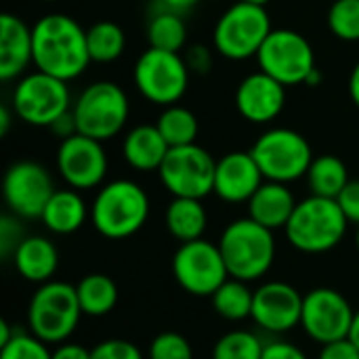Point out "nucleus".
<instances>
[{"label": "nucleus", "instance_id": "1", "mask_svg": "<svg viewBox=\"0 0 359 359\" xmlns=\"http://www.w3.org/2000/svg\"><path fill=\"white\" fill-rule=\"evenodd\" d=\"M34 67L59 80H76L90 63L86 29L63 13H48L32 27Z\"/></svg>", "mask_w": 359, "mask_h": 359}, {"label": "nucleus", "instance_id": "2", "mask_svg": "<svg viewBox=\"0 0 359 359\" xmlns=\"http://www.w3.org/2000/svg\"><path fill=\"white\" fill-rule=\"evenodd\" d=\"M149 217V198L145 189L128 179L105 183L93 204L90 223L107 240H126L141 231Z\"/></svg>", "mask_w": 359, "mask_h": 359}, {"label": "nucleus", "instance_id": "3", "mask_svg": "<svg viewBox=\"0 0 359 359\" xmlns=\"http://www.w3.org/2000/svg\"><path fill=\"white\" fill-rule=\"evenodd\" d=\"M347 217L337 200L309 196L297 202V208L286 223L290 246L305 255H324L334 250L347 233Z\"/></svg>", "mask_w": 359, "mask_h": 359}, {"label": "nucleus", "instance_id": "4", "mask_svg": "<svg viewBox=\"0 0 359 359\" xmlns=\"http://www.w3.org/2000/svg\"><path fill=\"white\" fill-rule=\"evenodd\" d=\"M219 248L225 259L229 278L248 284L265 278L276 261L273 231L250 217L231 221L221 233Z\"/></svg>", "mask_w": 359, "mask_h": 359}, {"label": "nucleus", "instance_id": "5", "mask_svg": "<svg viewBox=\"0 0 359 359\" xmlns=\"http://www.w3.org/2000/svg\"><path fill=\"white\" fill-rule=\"evenodd\" d=\"M82 316L76 286L50 280L40 284L29 299L27 328L46 345H61L76 332Z\"/></svg>", "mask_w": 359, "mask_h": 359}, {"label": "nucleus", "instance_id": "6", "mask_svg": "<svg viewBox=\"0 0 359 359\" xmlns=\"http://www.w3.org/2000/svg\"><path fill=\"white\" fill-rule=\"evenodd\" d=\"M72 114L80 135L107 141L124 128L130 105L122 86L109 80H99L88 84L76 97Z\"/></svg>", "mask_w": 359, "mask_h": 359}, {"label": "nucleus", "instance_id": "7", "mask_svg": "<svg viewBox=\"0 0 359 359\" xmlns=\"http://www.w3.org/2000/svg\"><path fill=\"white\" fill-rule=\"evenodd\" d=\"M271 32L273 27L265 6L238 0L219 17L212 32V42L219 55L231 61H244L259 55Z\"/></svg>", "mask_w": 359, "mask_h": 359}, {"label": "nucleus", "instance_id": "8", "mask_svg": "<svg viewBox=\"0 0 359 359\" xmlns=\"http://www.w3.org/2000/svg\"><path fill=\"white\" fill-rule=\"evenodd\" d=\"M265 181L292 183L307 177L313 162L309 141L292 128H269L250 147Z\"/></svg>", "mask_w": 359, "mask_h": 359}, {"label": "nucleus", "instance_id": "9", "mask_svg": "<svg viewBox=\"0 0 359 359\" xmlns=\"http://www.w3.org/2000/svg\"><path fill=\"white\" fill-rule=\"evenodd\" d=\"M135 86L151 103L168 107L181 101L189 86V65L172 50L149 46L135 63Z\"/></svg>", "mask_w": 359, "mask_h": 359}, {"label": "nucleus", "instance_id": "10", "mask_svg": "<svg viewBox=\"0 0 359 359\" xmlns=\"http://www.w3.org/2000/svg\"><path fill=\"white\" fill-rule=\"evenodd\" d=\"M72 105L67 82L38 69L21 76L13 90V111L29 126L50 128Z\"/></svg>", "mask_w": 359, "mask_h": 359}, {"label": "nucleus", "instance_id": "11", "mask_svg": "<svg viewBox=\"0 0 359 359\" xmlns=\"http://www.w3.org/2000/svg\"><path fill=\"white\" fill-rule=\"evenodd\" d=\"M217 160L200 145L170 147L162 166L158 168L160 181L172 198L204 200L215 194Z\"/></svg>", "mask_w": 359, "mask_h": 359}, {"label": "nucleus", "instance_id": "12", "mask_svg": "<svg viewBox=\"0 0 359 359\" xmlns=\"http://www.w3.org/2000/svg\"><path fill=\"white\" fill-rule=\"evenodd\" d=\"M172 276L177 284L194 297H212L229 280L219 244L204 238L183 242L177 248L172 257Z\"/></svg>", "mask_w": 359, "mask_h": 359}, {"label": "nucleus", "instance_id": "13", "mask_svg": "<svg viewBox=\"0 0 359 359\" xmlns=\"http://www.w3.org/2000/svg\"><path fill=\"white\" fill-rule=\"evenodd\" d=\"M261 72L269 74L286 88L305 84L316 69V53L309 40L294 29H273L257 55Z\"/></svg>", "mask_w": 359, "mask_h": 359}, {"label": "nucleus", "instance_id": "14", "mask_svg": "<svg viewBox=\"0 0 359 359\" xmlns=\"http://www.w3.org/2000/svg\"><path fill=\"white\" fill-rule=\"evenodd\" d=\"M353 318L351 303L334 288H313L303 299L301 328L318 345L349 339Z\"/></svg>", "mask_w": 359, "mask_h": 359}, {"label": "nucleus", "instance_id": "15", "mask_svg": "<svg viewBox=\"0 0 359 359\" xmlns=\"http://www.w3.org/2000/svg\"><path fill=\"white\" fill-rule=\"evenodd\" d=\"M48 170L32 160L15 162L2 181V196L8 210L19 219H40L46 202L55 194Z\"/></svg>", "mask_w": 359, "mask_h": 359}, {"label": "nucleus", "instance_id": "16", "mask_svg": "<svg viewBox=\"0 0 359 359\" xmlns=\"http://www.w3.org/2000/svg\"><path fill=\"white\" fill-rule=\"evenodd\" d=\"M101 143L103 141L80 133L61 139L57 149V170L72 189L86 191L99 187L105 181L107 154Z\"/></svg>", "mask_w": 359, "mask_h": 359}, {"label": "nucleus", "instance_id": "17", "mask_svg": "<svg viewBox=\"0 0 359 359\" xmlns=\"http://www.w3.org/2000/svg\"><path fill=\"white\" fill-rule=\"evenodd\" d=\"M303 294L288 282L271 280L255 290L252 322L269 334H286L301 326Z\"/></svg>", "mask_w": 359, "mask_h": 359}, {"label": "nucleus", "instance_id": "18", "mask_svg": "<svg viewBox=\"0 0 359 359\" xmlns=\"http://www.w3.org/2000/svg\"><path fill=\"white\" fill-rule=\"evenodd\" d=\"M286 105V86L265 72L248 74L236 88V107L252 124L273 122Z\"/></svg>", "mask_w": 359, "mask_h": 359}, {"label": "nucleus", "instance_id": "19", "mask_svg": "<svg viewBox=\"0 0 359 359\" xmlns=\"http://www.w3.org/2000/svg\"><path fill=\"white\" fill-rule=\"evenodd\" d=\"M265 183V177L250 151H231L217 160L215 194L227 204L248 202Z\"/></svg>", "mask_w": 359, "mask_h": 359}, {"label": "nucleus", "instance_id": "20", "mask_svg": "<svg viewBox=\"0 0 359 359\" xmlns=\"http://www.w3.org/2000/svg\"><path fill=\"white\" fill-rule=\"evenodd\" d=\"M29 63H34L32 27L21 17L4 13L0 17V80L23 76Z\"/></svg>", "mask_w": 359, "mask_h": 359}, {"label": "nucleus", "instance_id": "21", "mask_svg": "<svg viewBox=\"0 0 359 359\" xmlns=\"http://www.w3.org/2000/svg\"><path fill=\"white\" fill-rule=\"evenodd\" d=\"M13 265L25 282L40 286L53 280L59 267V252L48 238L27 236L15 248Z\"/></svg>", "mask_w": 359, "mask_h": 359}, {"label": "nucleus", "instance_id": "22", "mask_svg": "<svg viewBox=\"0 0 359 359\" xmlns=\"http://www.w3.org/2000/svg\"><path fill=\"white\" fill-rule=\"evenodd\" d=\"M246 204L248 217L271 231L284 229L297 208V200L288 185L276 181H265Z\"/></svg>", "mask_w": 359, "mask_h": 359}, {"label": "nucleus", "instance_id": "23", "mask_svg": "<svg viewBox=\"0 0 359 359\" xmlns=\"http://www.w3.org/2000/svg\"><path fill=\"white\" fill-rule=\"evenodd\" d=\"M168 143L164 141L162 133L154 124H141L128 130L122 143L124 160L130 168L139 172H151L158 170L168 154Z\"/></svg>", "mask_w": 359, "mask_h": 359}, {"label": "nucleus", "instance_id": "24", "mask_svg": "<svg viewBox=\"0 0 359 359\" xmlns=\"http://www.w3.org/2000/svg\"><path fill=\"white\" fill-rule=\"evenodd\" d=\"M90 219V208L78 189H57L42 210V225L57 236L76 233L84 221Z\"/></svg>", "mask_w": 359, "mask_h": 359}, {"label": "nucleus", "instance_id": "25", "mask_svg": "<svg viewBox=\"0 0 359 359\" xmlns=\"http://www.w3.org/2000/svg\"><path fill=\"white\" fill-rule=\"evenodd\" d=\"M166 229L175 240L194 242L200 240L208 225V215L202 200L196 198H172L164 212Z\"/></svg>", "mask_w": 359, "mask_h": 359}, {"label": "nucleus", "instance_id": "26", "mask_svg": "<svg viewBox=\"0 0 359 359\" xmlns=\"http://www.w3.org/2000/svg\"><path fill=\"white\" fill-rule=\"evenodd\" d=\"M78 301L84 316L103 318L118 305V284L105 273H88L76 284Z\"/></svg>", "mask_w": 359, "mask_h": 359}, {"label": "nucleus", "instance_id": "27", "mask_svg": "<svg viewBox=\"0 0 359 359\" xmlns=\"http://www.w3.org/2000/svg\"><path fill=\"white\" fill-rule=\"evenodd\" d=\"M349 181L351 179H349L347 166L337 156L313 158V162H311V166L307 170V183H309L311 196H322V198L337 200Z\"/></svg>", "mask_w": 359, "mask_h": 359}, {"label": "nucleus", "instance_id": "28", "mask_svg": "<svg viewBox=\"0 0 359 359\" xmlns=\"http://www.w3.org/2000/svg\"><path fill=\"white\" fill-rule=\"evenodd\" d=\"M212 309L229 320V322H242L252 316V301H255V290H250L248 282L229 278L212 297Z\"/></svg>", "mask_w": 359, "mask_h": 359}, {"label": "nucleus", "instance_id": "29", "mask_svg": "<svg viewBox=\"0 0 359 359\" xmlns=\"http://www.w3.org/2000/svg\"><path fill=\"white\" fill-rule=\"evenodd\" d=\"M86 44L90 61L97 63H111L116 61L126 48L124 29L114 21H97L86 29Z\"/></svg>", "mask_w": 359, "mask_h": 359}, {"label": "nucleus", "instance_id": "30", "mask_svg": "<svg viewBox=\"0 0 359 359\" xmlns=\"http://www.w3.org/2000/svg\"><path fill=\"white\" fill-rule=\"evenodd\" d=\"M156 126L162 133L168 147H181V145L196 143V137H198V130H200L196 114L191 109H187V107L177 105V103L164 107V111L160 114Z\"/></svg>", "mask_w": 359, "mask_h": 359}, {"label": "nucleus", "instance_id": "31", "mask_svg": "<svg viewBox=\"0 0 359 359\" xmlns=\"http://www.w3.org/2000/svg\"><path fill=\"white\" fill-rule=\"evenodd\" d=\"M147 40L149 46L181 53V48L187 42V25L181 17V13L162 8L147 25Z\"/></svg>", "mask_w": 359, "mask_h": 359}, {"label": "nucleus", "instance_id": "32", "mask_svg": "<svg viewBox=\"0 0 359 359\" xmlns=\"http://www.w3.org/2000/svg\"><path fill=\"white\" fill-rule=\"evenodd\" d=\"M265 343L259 334L250 330H231L215 343L212 359H261Z\"/></svg>", "mask_w": 359, "mask_h": 359}, {"label": "nucleus", "instance_id": "33", "mask_svg": "<svg viewBox=\"0 0 359 359\" xmlns=\"http://www.w3.org/2000/svg\"><path fill=\"white\" fill-rule=\"evenodd\" d=\"M328 27L330 32L345 40H359V0H334L328 11Z\"/></svg>", "mask_w": 359, "mask_h": 359}, {"label": "nucleus", "instance_id": "34", "mask_svg": "<svg viewBox=\"0 0 359 359\" xmlns=\"http://www.w3.org/2000/svg\"><path fill=\"white\" fill-rule=\"evenodd\" d=\"M0 359H53V351L32 332L19 330L6 345L0 347Z\"/></svg>", "mask_w": 359, "mask_h": 359}, {"label": "nucleus", "instance_id": "35", "mask_svg": "<svg viewBox=\"0 0 359 359\" xmlns=\"http://www.w3.org/2000/svg\"><path fill=\"white\" fill-rule=\"evenodd\" d=\"M149 359H194V349L189 341L179 334V332H160L151 343H149Z\"/></svg>", "mask_w": 359, "mask_h": 359}, {"label": "nucleus", "instance_id": "36", "mask_svg": "<svg viewBox=\"0 0 359 359\" xmlns=\"http://www.w3.org/2000/svg\"><path fill=\"white\" fill-rule=\"evenodd\" d=\"M90 359H145L141 349L124 339H107L90 349Z\"/></svg>", "mask_w": 359, "mask_h": 359}, {"label": "nucleus", "instance_id": "37", "mask_svg": "<svg viewBox=\"0 0 359 359\" xmlns=\"http://www.w3.org/2000/svg\"><path fill=\"white\" fill-rule=\"evenodd\" d=\"M21 240H23V236H21L19 223L13 217H2V221H0V255H2V259L13 257V252Z\"/></svg>", "mask_w": 359, "mask_h": 359}, {"label": "nucleus", "instance_id": "38", "mask_svg": "<svg viewBox=\"0 0 359 359\" xmlns=\"http://www.w3.org/2000/svg\"><path fill=\"white\" fill-rule=\"evenodd\" d=\"M337 202L343 208L347 221L359 225V179H353L345 185V189L341 191Z\"/></svg>", "mask_w": 359, "mask_h": 359}, {"label": "nucleus", "instance_id": "39", "mask_svg": "<svg viewBox=\"0 0 359 359\" xmlns=\"http://www.w3.org/2000/svg\"><path fill=\"white\" fill-rule=\"evenodd\" d=\"M318 359H359V349L351 339H341V341L322 345Z\"/></svg>", "mask_w": 359, "mask_h": 359}, {"label": "nucleus", "instance_id": "40", "mask_svg": "<svg viewBox=\"0 0 359 359\" xmlns=\"http://www.w3.org/2000/svg\"><path fill=\"white\" fill-rule=\"evenodd\" d=\"M261 359H309L307 353L297 347L294 343H286V341H273L265 345L263 358Z\"/></svg>", "mask_w": 359, "mask_h": 359}, {"label": "nucleus", "instance_id": "41", "mask_svg": "<svg viewBox=\"0 0 359 359\" xmlns=\"http://www.w3.org/2000/svg\"><path fill=\"white\" fill-rule=\"evenodd\" d=\"M185 61L189 65V72H198V74H206L212 65V57L210 50L206 46H191L185 55Z\"/></svg>", "mask_w": 359, "mask_h": 359}, {"label": "nucleus", "instance_id": "42", "mask_svg": "<svg viewBox=\"0 0 359 359\" xmlns=\"http://www.w3.org/2000/svg\"><path fill=\"white\" fill-rule=\"evenodd\" d=\"M53 359H90V351L78 343H61L53 349Z\"/></svg>", "mask_w": 359, "mask_h": 359}, {"label": "nucleus", "instance_id": "43", "mask_svg": "<svg viewBox=\"0 0 359 359\" xmlns=\"http://www.w3.org/2000/svg\"><path fill=\"white\" fill-rule=\"evenodd\" d=\"M50 130H53L55 135H59L61 139H67V137L76 135V133H78V126H76V120H74L72 109H69L67 114H63V116L50 126Z\"/></svg>", "mask_w": 359, "mask_h": 359}, {"label": "nucleus", "instance_id": "44", "mask_svg": "<svg viewBox=\"0 0 359 359\" xmlns=\"http://www.w3.org/2000/svg\"><path fill=\"white\" fill-rule=\"evenodd\" d=\"M200 0H160V4L166 8V11H175V13H183V11H189L198 4Z\"/></svg>", "mask_w": 359, "mask_h": 359}, {"label": "nucleus", "instance_id": "45", "mask_svg": "<svg viewBox=\"0 0 359 359\" xmlns=\"http://www.w3.org/2000/svg\"><path fill=\"white\" fill-rule=\"evenodd\" d=\"M349 95H351V101L359 107V61L349 76Z\"/></svg>", "mask_w": 359, "mask_h": 359}, {"label": "nucleus", "instance_id": "46", "mask_svg": "<svg viewBox=\"0 0 359 359\" xmlns=\"http://www.w3.org/2000/svg\"><path fill=\"white\" fill-rule=\"evenodd\" d=\"M17 332H19V330H15V326H11L8 322H4V320H2V322H0V347H2V345H6V343H8Z\"/></svg>", "mask_w": 359, "mask_h": 359}, {"label": "nucleus", "instance_id": "47", "mask_svg": "<svg viewBox=\"0 0 359 359\" xmlns=\"http://www.w3.org/2000/svg\"><path fill=\"white\" fill-rule=\"evenodd\" d=\"M8 124H11V111H8L6 105H2V107H0V137H6Z\"/></svg>", "mask_w": 359, "mask_h": 359}, {"label": "nucleus", "instance_id": "48", "mask_svg": "<svg viewBox=\"0 0 359 359\" xmlns=\"http://www.w3.org/2000/svg\"><path fill=\"white\" fill-rule=\"evenodd\" d=\"M349 339L358 345L359 349V309L355 311V318H353V326H351V332H349Z\"/></svg>", "mask_w": 359, "mask_h": 359}, {"label": "nucleus", "instance_id": "49", "mask_svg": "<svg viewBox=\"0 0 359 359\" xmlns=\"http://www.w3.org/2000/svg\"><path fill=\"white\" fill-rule=\"evenodd\" d=\"M320 82H322V72L316 67V69L309 74V78H307V82H305V84H307V86H318Z\"/></svg>", "mask_w": 359, "mask_h": 359}, {"label": "nucleus", "instance_id": "50", "mask_svg": "<svg viewBox=\"0 0 359 359\" xmlns=\"http://www.w3.org/2000/svg\"><path fill=\"white\" fill-rule=\"evenodd\" d=\"M240 2H248V4H257V6H265L269 0H240Z\"/></svg>", "mask_w": 359, "mask_h": 359}, {"label": "nucleus", "instance_id": "51", "mask_svg": "<svg viewBox=\"0 0 359 359\" xmlns=\"http://www.w3.org/2000/svg\"><path fill=\"white\" fill-rule=\"evenodd\" d=\"M355 244H358V250H359V225H358V233H355Z\"/></svg>", "mask_w": 359, "mask_h": 359}, {"label": "nucleus", "instance_id": "52", "mask_svg": "<svg viewBox=\"0 0 359 359\" xmlns=\"http://www.w3.org/2000/svg\"><path fill=\"white\" fill-rule=\"evenodd\" d=\"M40 2H57V0H40Z\"/></svg>", "mask_w": 359, "mask_h": 359}]
</instances>
